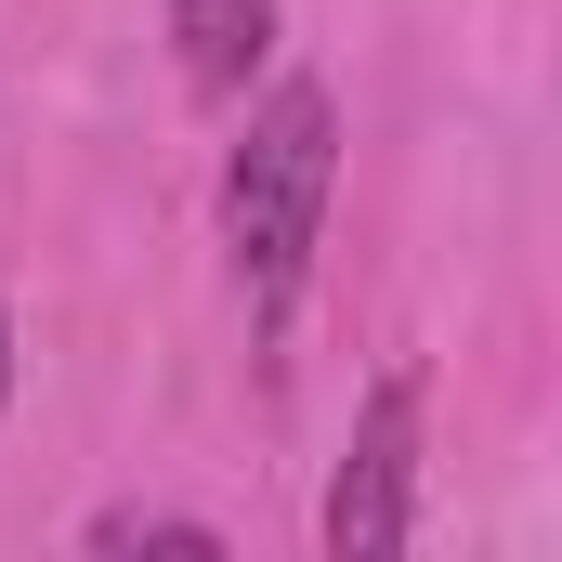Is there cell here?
Returning a JSON list of instances; mask_svg holds the SVG:
<instances>
[{
	"label": "cell",
	"instance_id": "cell-1",
	"mask_svg": "<svg viewBox=\"0 0 562 562\" xmlns=\"http://www.w3.org/2000/svg\"><path fill=\"white\" fill-rule=\"evenodd\" d=\"M327 196H340V92L288 66L223 144V262H236V301H249L262 340H288V314L314 288Z\"/></svg>",
	"mask_w": 562,
	"mask_h": 562
},
{
	"label": "cell",
	"instance_id": "cell-2",
	"mask_svg": "<svg viewBox=\"0 0 562 562\" xmlns=\"http://www.w3.org/2000/svg\"><path fill=\"white\" fill-rule=\"evenodd\" d=\"M419 367H380L367 380V406H353V445H340V471H327V510H314V537L327 562H393L419 537Z\"/></svg>",
	"mask_w": 562,
	"mask_h": 562
},
{
	"label": "cell",
	"instance_id": "cell-3",
	"mask_svg": "<svg viewBox=\"0 0 562 562\" xmlns=\"http://www.w3.org/2000/svg\"><path fill=\"white\" fill-rule=\"evenodd\" d=\"M170 53L196 105H249V79L276 66V0H170Z\"/></svg>",
	"mask_w": 562,
	"mask_h": 562
},
{
	"label": "cell",
	"instance_id": "cell-4",
	"mask_svg": "<svg viewBox=\"0 0 562 562\" xmlns=\"http://www.w3.org/2000/svg\"><path fill=\"white\" fill-rule=\"evenodd\" d=\"M79 550H170V562H223V524H183V510H92L79 524Z\"/></svg>",
	"mask_w": 562,
	"mask_h": 562
},
{
	"label": "cell",
	"instance_id": "cell-5",
	"mask_svg": "<svg viewBox=\"0 0 562 562\" xmlns=\"http://www.w3.org/2000/svg\"><path fill=\"white\" fill-rule=\"evenodd\" d=\"M0 406H13V314H0Z\"/></svg>",
	"mask_w": 562,
	"mask_h": 562
}]
</instances>
